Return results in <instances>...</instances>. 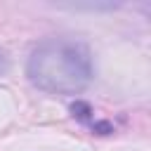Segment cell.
<instances>
[{
    "label": "cell",
    "mask_w": 151,
    "mask_h": 151,
    "mask_svg": "<svg viewBox=\"0 0 151 151\" xmlns=\"http://www.w3.org/2000/svg\"><path fill=\"white\" fill-rule=\"evenodd\" d=\"M26 76L33 87L47 94L73 97L80 94L94 76L92 54L78 40L47 38L33 47L26 64Z\"/></svg>",
    "instance_id": "1"
}]
</instances>
